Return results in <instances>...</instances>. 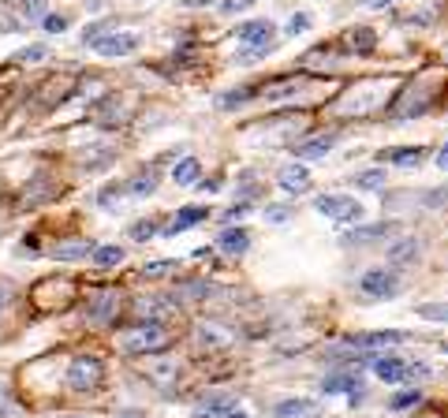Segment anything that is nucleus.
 <instances>
[{
    "instance_id": "obj_1",
    "label": "nucleus",
    "mask_w": 448,
    "mask_h": 418,
    "mask_svg": "<svg viewBox=\"0 0 448 418\" xmlns=\"http://www.w3.org/2000/svg\"><path fill=\"white\" fill-rule=\"evenodd\" d=\"M120 347L127 355H153V351L168 347V329L161 321H138L120 336Z\"/></svg>"
},
{
    "instance_id": "obj_2",
    "label": "nucleus",
    "mask_w": 448,
    "mask_h": 418,
    "mask_svg": "<svg viewBox=\"0 0 448 418\" xmlns=\"http://www.w3.org/2000/svg\"><path fill=\"white\" fill-rule=\"evenodd\" d=\"M105 381V362L94 355H75L68 366V388L75 392H94Z\"/></svg>"
},
{
    "instance_id": "obj_3",
    "label": "nucleus",
    "mask_w": 448,
    "mask_h": 418,
    "mask_svg": "<svg viewBox=\"0 0 448 418\" xmlns=\"http://www.w3.org/2000/svg\"><path fill=\"white\" fill-rule=\"evenodd\" d=\"M314 209L333 220H359L362 217V202L348 198V194H318L314 198Z\"/></svg>"
},
{
    "instance_id": "obj_4",
    "label": "nucleus",
    "mask_w": 448,
    "mask_h": 418,
    "mask_svg": "<svg viewBox=\"0 0 448 418\" xmlns=\"http://www.w3.org/2000/svg\"><path fill=\"white\" fill-rule=\"evenodd\" d=\"M232 340H235V329L224 321H199L194 325V344L206 347V351H224V347H232Z\"/></svg>"
},
{
    "instance_id": "obj_5",
    "label": "nucleus",
    "mask_w": 448,
    "mask_h": 418,
    "mask_svg": "<svg viewBox=\"0 0 448 418\" xmlns=\"http://www.w3.org/2000/svg\"><path fill=\"white\" fill-rule=\"evenodd\" d=\"M116 314H120V292H116V287L98 292L94 299H90V306H86V318L94 325H112Z\"/></svg>"
},
{
    "instance_id": "obj_6",
    "label": "nucleus",
    "mask_w": 448,
    "mask_h": 418,
    "mask_svg": "<svg viewBox=\"0 0 448 418\" xmlns=\"http://www.w3.org/2000/svg\"><path fill=\"white\" fill-rule=\"evenodd\" d=\"M94 49L101 52V56H109V60H120V56H127V52H135L138 49V34H127V30H120V34H105V37H98L94 42Z\"/></svg>"
},
{
    "instance_id": "obj_7",
    "label": "nucleus",
    "mask_w": 448,
    "mask_h": 418,
    "mask_svg": "<svg viewBox=\"0 0 448 418\" xmlns=\"http://www.w3.org/2000/svg\"><path fill=\"white\" fill-rule=\"evenodd\" d=\"M359 287H362V295H370V299H392V295H396V273H389V269H370V273L359 280Z\"/></svg>"
},
{
    "instance_id": "obj_8",
    "label": "nucleus",
    "mask_w": 448,
    "mask_h": 418,
    "mask_svg": "<svg viewBox=\"0 0 448 418\" xmlns=\"http://www.w3.org/2000/svg\"><path fill=\"white\" fill-rule=\"evenodd\" d=\"M135 314L142 321H165L168 314H176V299L168 295H146V299H135Z\"/></svg>"
},
{
    "instance_id": "obj_9",
    "label": "nucleus",
    "mask_w": 448,
    "mask_h": 418,
    "mask_svg": "<svg viewBox=\"0 0 448 418\" xmlns=\"http://www.w3.org/2000/svg\"><path fill=\"white\" fill-rule=\"evenodd\" d=\"M374 370H377L381 381L400 385V381H407V377H415V374H426V366H407L403 359H377Z\"/></svg>"
},
{
    "instance_id": "obj_10",
    "label": "nucleus",
    "mask_w": 448,
    "mask_h": 418,
    "mask_svg": "<svg viewBox=\"0 0 448 418\" xmlns=\"http://www.w3.org/2000/svg\"><path fill=\"white\" fill-rule=\"evenodd\" d=\"M276 183H281L288 194H302V191H310L314 172H310L307 165H284V168H281V176H276Z\"/></svg>"
},
{
    "instance_id": "obj_11",
    "label": "nucleus",
    "mask_w": 448,
    "mask_h": 418,
    "mask_svg": "<svg viewBox=\"0 0 448 418\" xmlns=\"http://www.w3.org/2000/svg\"><path fill=\"white\" fill-rule=\"evenodd\" d=\"M377 86H381V83H366V86H359L351 97H344V101H340V112L348 109V116H355V112H366L370 104H374V109H377V104H385L389 97H377V94H374Z\"/></svg>"
},
{
    "instance_id": "obj_12",
    "label": "nucleus",
    "mask_w": 448,
    "mask_h": 418,
    "mask_svg": "<svg viewBox=\"0 0 448 418\" xmlns=\"http://www.w3.org/2000/svg\"><path fill=\"white\" fill-rule=\"evenodd\" d=\"M235 34H240V42H247V49H250V45H254V49H258V45H273V23H269V19L243 23Z\"/></svg>"
},
{
    "instance_id": "obj_13",
    "label": "nucleus",
    "mask_w": 448,
    "mask_h": 418,
    "mask_svg": "<svg viewBox=\"0 0 448 418\" xmlns=\"http://www.w3.org/2000/svg\"><path fill=\"white\" fill-rule=\"evenodd\" d=\"M400 333H362V336H348L344 344L351 351H374V347H389V344H400Z\"/></svg>"
},
{
    "instance_id": "obj_14",
    "label": "nucleus",
    "mask_w": 448,
    "mask_h": 418,
    "mask_svg": "<svg viewBox=\"0 0 448 418\" xmlns=\"http://www.w3.org/2000/svg\"><path fill=\"white\" fill-rule=\"evenodd\" d=\"M90 254H94L90 239H64L60 246H52V261H83Z\"/></svg>"
},
{
    "instance_id": "obj_15",
    "label": "nucleus",
    "mask_w": 448,
    "mask_h": 418,
    "mask_svg": "<svg viewBox=\"0 0 448 418\" xmlns=\"http://www.w3.org/2000/svg\"><path fill=\"white\" fill-rule=\"evenodd\" d=\"M273 414H276V418H314V414H318V403L292 396V400H281V403H276Z\"/></svg>"
},
{
    "instance_id": "obj_16",
    "label": "nucleus",
    "mask_w": 448,
    "mask_h": 418,
    "mask_svg": "<svg viewBox=\"0 0 448 418\" xmlns=\"http://www.w3.org/2000/svg\"><path fill=\"white\" fill-rule=\"evenodd\" d=\"M206 217H209L206 205H183L179 213H176V220H172V228H168L165 235H179V232H187L191 225H202Z\"/></svg>"
},
{
    "instance_id": "obj_17",
    "label": "nucleus",
    "mask_w": 448,
    "mask_h": 418,
    "mask_svg": "<svg viewBox=\"0 0 448 418\" xmlns=\"http://www.w3.org/2000/svg\"><path fill=\"white\" fill-rule=\"evenodd\" d=\"M336 146V135H318V138H307L302 146H295V153L302 161H322V157Z\"/></svg>"
},
{
    "instance_id": "obj_18",
    "label": "nucleus",
    "mask_w": 448,
    "mask_h": 418,
    "mask_svg": "<svg viewBox=\"0 0 448 418\" xmlns=\"http://www.w3.org/2000/svg\"><path fill=\"white\" fill-rule=\"evenodd\" d=\"M124 104H127V97H105V101L98 104V120H101L105 127H116V124H124V120H127Z\"/></svg>"
},
{
    "instance_id": "obj_19",
    "label": "nucleus",
    "mask_w": 448,
    "mask_h": 418,
    "mask_svg": "<svg viewBox=\"0 0 448 418\" xmlns=\"http://www.w3.org/2000/svg\"><path fill=\"white\" fill-rule=\"evenodd\" d=\"M217 246H220L224 254H243L247 246H250V232L247 228H224L220 239H217Z\"/></svg>"
},
{
    "instance_id": "obj_20",
    "label": "nucleus",
    "mask_w": 448,
    "mask_h": 418,
    "mask_svg": "<svg viewBox=\"0 0 448 418\" xmlns=\"http://www.w3.org/2000/svg\"><path fill=\"white\" fill-rule=\"evenodd\" d=\"M426 104H430V86H423V94H403L400 104H396L400 109L396 116H407V120H411V116H423Z\"/></svg>"
},
{
    "instance_id": "obj_21",
    "label": "nucleus",
    "mask_w": 448,
    "mask_h": 418,
    "mask_svg": "<svg viewBox=\"0 0 448 418\" xmlns=\"http://www.w3.org/2000/svg\"><path fill=\"white\" fill-rule=\"evenodd\" d=\"M228 407H235L232 396H209L206 403L194 407V418H224V411H228Z\"/></svg>"
},
{
    "instance_id": "obj_22",
    "label": "nucleus",
    "mask_w": 448,
    "mask_h": 418,
    "mask_svg": "<svg viewBox=\"0 0 448 418\" xmlns=\"http://www.w3.org/2000/svg\"><path fill=\"white\" fill-rule=\"evenodd\" d=\"M418 258V239H400V243H392V251H389V261L392 265H411V261Z\"/></svg>"
},
{
    "instance_id": "obj_23",
    "label": "nucleus",
    "mask_w": 448,
    "mask_h": 418,
    "mask_svg": "<svg viewBox=\"0 0 448 418\" xmlns=\"http://www.w3.org/2000/svg\"><path fill=\"white\" fill-rule=\"evenodd\" d=\"M199 176H202L199 157H183V161L176 165V172H172V179L179 183V187H191V183H199Z\"/></svg>"
},
{
    "instance_id": "obj_24",
    "label": "nucleus",
    "mask_w": 448,
    "mask_h": 418,
    "mask_svg": "<svg viewBox=\"0 0 448 418\" xmlns=\"http://www.w3.org/2000/svg\"><path fill=\"white\" fill-rule=\"evenodd\" d=\"M381 161H392V165H400V168H418V161H423V150H415V146H407V150H385V153H381Z\"/></svg>"
},
{
    "instance_id": "obj_25",
    "label": "nucleus",
    "mask_w": 448,
    "mask_h": 418,
    "mask_svg": "<svg viewBox=\"0 0 448 418\" xmlns=\"http://www.w3.org/2000/svg\"><path fill=\"white\" fill-rule=\"evenodd\" d=\"M153 187H157V172H150V168H146V172L135 176L124 191H127V194H135V198H146V194H153Z\"/></svg>"
},
{
    "instance_id": "obj_26",
    "label": "nucleus",
    "mask_w": 448,
    "mask_h": 418,
    "mask_svg": "<svg viewBox=\"0 0 448 418\" xmlns=\"http://www.w3.org/2000/svg\"><path fill=\"white\" fill-rule=\"evenodd\" d=\"M385 232H389V225H366V228L348 232V235H344V243H348V246H355V243H370V239H381Z\"/></svg>"
},
{
    "instance_id": "obj_27",
    "label": "nucleus",
    "mask_w": 448,
    "mask_h": 418,
    "mask_svg": "<svg viewBox=\"0 0 448 418\" xmlns=\"http://www.w3.org/2000/svg\"><path fill=\"white\" fill-rule=\"evenodd\" d=\"M325 392H359V377L355 374H333V377H325Z\"/></svg>"
},
{
    "instance_id": "obj_28",
    "label": "nucleus",
    "mask_w": 448,
    "mask_h": 418,
    "mask_svg": "<svg viewBox=\"0 0 448 418\" xmlns=\"http://www.w3.org/2000/svg\"><path fill=\"white\" fill-rule=\"evenodd\" d=\"M90 258H94L101 269H112V265H120V261H124V251H120V246H94V254H90Z\"/></svg>"
},
{
    "instance_id": "obj_29",
    "label": "nucleus",
    "mask_w": 448,
    "mask_h": 418,
    "mask_svg": "<svg viewBox=\"0 0 448 418\" xmlns=\"http://www.w3.org/2000/svg\"><path fill=\"white\" fill-rule=\"evenodd\" d=\"M153 235H157V220H135V225H131V239H135V243H146V239H153Z\"/></svg>"
},
{
    "instance_id": "obj_30",
    "label": "nucleus",
    "mask_w": 448,
    "mask_h": 418,
    "mask_svg": "<svg viewBox=\"0 0 448 418\" xmlns=\"http://www.w3.org/2000/svg\"><path fill=\"white\" fill-rule=\"evenodd\" d=\"M418 400H423V392H415V388L411 392H396V396L389 400V411H407V407H415Z\"/></svg>"
},
{
    "instance_id": "obj_31",
    "label": "nucleus",
    "mask_w": 448,
    "mask_h": 418,
    "mask_svg": "<svg viewBox=\"0 0 448 418\" xmlns=\"http://www.w3.org/2000/svg\"><path fill=\"white\" fill-rule=\"evenodd\" d=\"M418 314H423L426 321H441V325H448V303H423V306H418Z\"/></svg>"
},
{
    "instance_id": "obj_32",
    "label": "nucleus",
    "mask_w": 448,
    "mask_h": 418,
    "mask_svg": "<svg viewBox=\"0 0 448 418\" xmlns=\"http://www.w3.org/2000/svg\"><path fill=\"white\" fill-rule=\"evenodd\" d=\"M150 377L157 385H172L176 381V366L172 362H157V366H150Z\"/></svg>"
},
{
    "instance_id": "obj_33",
    "label": "nucleus",
    "mask_w": 448,
    "mask_h": 418,
    "mask_svg": "<svg viewBox=\"0 0 448 418\" xmlns=\"http://www.w3.org/2000/svg\"><path fill=\"white\" fill-rule=\"evenodd\" d=\"M355 183H359V187H366V191H374V187H381V183H385V172H381V168H370V172L355 176Z\"/></svg>"
},
{
    "instance_id": "obj_34",
    "label": "nucleus",
    "mask_w": 448,
    "mask_h": 418,
    "mask_svg": "<svg viewBox=\"0 0 448 418\" xmlns=\"http://www.w3.org/2000/svg\"><path fill=\"white\" fill-rule=\"evenodd\" d=\"M42 30L45 34H64V30H68V19H64V16H49V11H45V16H42Z\"/></svg>"
},
{
    "instance_id": "obj_35",
    "label": "nucleus",
    "mask_w": 448,
    "mask_h": 418,
    "mask_svg": "<svg viewBox=\"0 0 448 418\" xmlns=\"http://www.w3.org/2000/svg\"><path fill=\"white\" fill-rule=\"evenodd\" d=\"M172 269H176V261L161 258V261H150V265L142 269V277H165V273H172Z\"/></svg>"
},
{
    "instance_id": "obj_36",
    "label": "nucleus",
    "mask_w": 448,
    "mask_h": 418,
    "mask_svg": "<svg viewBox=\"0 0 448 418\" xmlns=\"http://www.w3.org/2000/svg\"><path fill=\"white\" fill-rule=\"evenodd\" d=\"M45 56H49V49H45V45H26V49L19 52V60H23V64H37V60H45Z\"/></svg>"
},
{
    "instance_id": "obj_37",
    "label": "nucleus",
    "mask_w": 448,
    "mask_h": 418,
    "mask_svg": "<svg viewBox=\"0 0 448 418\" xmlns=\"http://www.w3.org/2000/svg\"><path fill=\"white\" fill-rule=\"evenodd\" d=\"M124 194V187H116V183H109V187L98 191V205H116V198Z\"/></svg>"
},
{
    "instance_id": "obj_38",
    "label": "nucleus",
    "mask_w": 448,
    "mask_h": 418,
    "mask_svg": "<svg viewBox=\"0 0 448 418\" xmlns=\"http://www.w3.org/2000/svg\"><path fill=\"white\" fill-rule=\"evenodd\" d=\"M19 8H23V16H30V19L45 16V0H19Z\"/></svg>"
},
{
    "instance_id": "obj_39",
    "label": "nucleus",
    "mask_w": 448,
    "mask_h": 418,
    "mask_svg": "<svg viewBox=\"0 0 448 418\" xmlns=\"http://www.w3.org/2000/svg\"><path fill=\"white\" fill-rule=\"evenodd\" d=\"M351 45H355V52H366L374 45V30H355L351 34Z\"/></svg>"
},
{
    "instance_id": "obj_40",
    "label": "nucleus",
    "mask_w": 448,
    "mask_h": 418,
    "mask_svg": "<svg viewBox=\"0 0 448 418\" xmlns=\"http://www.w3.org/2000/svg\"><path fill=\"white\" fill-rule=\"evenodd\" d=\"M254 0H217V8L224 11V16H235V11H247Z\"/></svg>"
},
{
    "instance_id": "obj_41",
    "label": "nucleus",
    "mask_w": 448,
    "mask_h": 418,
    "mask_svg": "<svg viewBox=\"0 0 448 418\" xmlns=\"http://www.w3.org/2000/svg\"><path fill=\"white\" fill-rule=\"evenodd\" d=\"M266 217L273 220V225H284V220H292V205H269Z\"/></svg>"
},
{
    "instance_id": "obj_42",
    "label": "nucleus",
    "mask_w": 448,
    "mask_h": 418,
    "mask_svg": "<svg viewBox=\"0 0 448 418\" xmlns=\"http://www.w3.org/2000/svg\"><path fill=\"white\" fill-rule=\"evenodd\" d=\"M105 34H109V23H94V26H86L83 42H86V45H94V42H98V37H105Z\"/></svg>"
},
{
    "instance_id": "obj_43",
    "label": "nucleus",
    "mask_w": 448,
    "mask_h": 418,
    "mask_svg": "<svg viewBox=\"0 0 448 418\" xmlns=\"http://www.w3.org/2000/svg\"><path fill=\"white\" fill-rule=\"evenodd\" d=\"M247 97H250V90H235V94L217 97V104H220V109H232V104H240V101H247Z\"/></svg>"
},
{
    "instance_id": "obj_44",
    "label": "nucleus",
    "mask_w": 448,
    "mask_h": 418,
    "mask_svg": "<svg viewBox=\"0 0 448 418\" xmlns=\"http://www.w3.org/2000/svg\"><path fill=\"white\" fill-rule=\"evenodd\" d=\"M302 30H310V16H292V23H288V34H302Z\"/></svg>"
},
{
    "instance_id": "obj_45",
    "label": "nucleus",
    "mask_w": 448,
    "mask_h": 418,
    "mask_svg": "<svg viewBox=\"0 0 448 418\" xmlns=\"http://www.w3.org/2000/svg\"><path fill=\"white\" fill-rule=\"evenodd\" d=\"M11 299H16V287H11L8 280H0V310H4V306L11 303Z\"/></svg>"
},
{
    "instance_id": "obj_46",
    "label": "nucleus",
    "mask_w": 448,
    "mask_h": 418,
    "mask_svg": "<svg viewBox=\"0 0 448 418\" xmlns=\"http://www.w3.org/2000/svg\"><path fill=\"white\" fill-rule=\"evenodd\" d=\"M11 411H16V403L8 400V392H0V418H8Z\"/></svg>"
},
{
    "instance_id": "obj_47",
    "label": "nucleus",
    "mask_w": 448,
    "mask_h": 418,
    "mask_svg": "<svg viewBox=\"0 0 448 418\" xmlns=\"http://www.w3.org/2000/svg\"><path fill=\"white\" fill-rule=\"evenodd\" d=\"M224 418H247V411L240 407V403H235V407H228V411H224Z\"/></svg>"
},
{
    "instance_id": "obj_48",
    "label": "nucleus",
    "mask_w": 448,
    "mask_h": 418,
    "mask_svg": "<svg viewBox=\"0 0 448 418\" xmlns=\"http://www.w3.org/2000/svg\"><path fill=\"white\" fill-rule=\"evenodd\" d=\"M206 4H213V0H183V8H206Z\"/></svg>"
},
{
    "instance_id": "obj_49",
    "label": "nucleus",
    "mask_w": 448,
    "mask_h": 418,
    "mask_svg": "<svg viewBox=\"0 0 448 418\" xmlns=\"http://www.w3.org/2000/svg\"><path fill=\"white\" fill-rule=\"evenodd\" d=\"M437 165H441V168H444V172H448V146H444V150L437 153Z\"/></svg>"
},
{
    "instance_id": "obj_50",
    "label": "nucleus",
    "mask_w": 448,
    "mask_h": 418,
    "mask_svg": "<svg viewBox=\"0 0 448 418\" xmlns=\"http://www.w3.org/2000/svg\"><path fill=\"white\" fill-rule=\"evenodd\" d=\"M385 4H392V0H366V8H385Z\"/></svg>"
},
{
    "instance_id": "obj_51",
    "label": "nucleus",
    "mask_w": 448,
    "mask_h": 418,
    "mask_svg": "<svg viewBox=\"0 0 448 418\" xmlns=\"http://www.w3.org/2000/svg\"><path fill=\"white\" fill-rule=\"evenodd\" d=\"M120 418H142V414H131V411H127V414H120Z\"/></svg>"
}]
</instances>
